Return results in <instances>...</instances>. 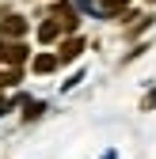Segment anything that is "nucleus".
I'll list each match as a JSON object with an SVG mask.
<instances>
[{
	"label": "nucleus",
	"mask_w": 156,
	"mask_h": 159,
	"mask_svg": "<svg viewBox=\"0 0 156 159\" xmlns=\"http://www.w3.org/2000/svg\"><path fill=\"white\" fill-rule=\"evenodd\" d=\"M27 46L23 38H0V65H23L27 61Z\"/></svg>",
	"instance_id": "f257e3e1"
},
{
	"label": "nucleus",
	"mask_w": 156,
	"mask_h": 159,
	"mask_svg": "<svg viewBox=\"0 0 156 159\" xmlns=\"http://www.w3.org/2000/svg\"><path fill=\"white\" fill-rule=\"evenodd\" d=\"M0 34H4V38H23L27 34V19L15 15V11H4V15H0Z\"/></svg>",
	"instance_id": "f03ea898"
},
{
	"label": "nucleus",
	"mask_w": 156,
	"mask_h": 159,
	"mask_svg": "<svg viewBox=\"0 0 156 159\" xmlns=\"http://www.w3.org/2000/svg\"><path fill=\"white\" fill-rule=\"evenodd\" d=\"M80 53H84V38H65V42H61V53H57V61L69 65V61H76Z\"/></svg>",
	"instance_id": "7ed1b4c3"
},
{
	"label": "nucleus",
	"mask_w": 156,
	"mask_h": 159,
	"mask_svg": "<svg viewBox=\"0 0 156 159\" xmlns=\"http://www.w3.org/2000/svg\"><path fill=\"white\" fill-rule=\"evenodd\" d=\"M57 65H61V61H57V57H53V53H38V57H34V65H31V68H34L38 76H50V72H53Z\"/></svg>",
	"instance_id": "20e7f679"
},
{
	"label": "nucleus",
	"mask_w": 156,
	"mask_h": 159,
	"mask_svg": "<svg viewBox=\"0 0 156 159\" xmlns=\"http://www.w3.org/2000/svg\"><path fill=\"white\" fill-rule=\"evenodd\" d=\"M57 34H61V23H57V19L50 15L42 27H38V38H42V42H57Z\"/></svg>",
	"instance_id": "39448f33"
},
{
	"label": "nucleus",
	"mask_w": 156,
	"mask_h": 159,
	"mask_svg": "<svg viewBox=\"0 0 156 159\" xmlns=\"http://www.w3.org/2000/svg\"><path fill=\"white\" fill-rule=\"evenodd\" d=\"M19 80H23V72H19V65H12L8 72H4V68H0V91H4V87H15V84H19Z\"/></svg>",
	"instance_id": "423d86ee"
},
{
	"label": "nucleus",
	"mask_w": 156,
	"mask_h": 159,
	"mask_svg": "<svg viewBox=\"0 0 156 159\" xmlns=\"http://www.w3.org/2000/svg\"><path fill=\"white\" fill-rule=\"evenodd\" d=\"M38 114H42V102H31V106H27V121H31V117H38Z\"/></svg>",
	"instance_id": "0eeeda50"
},
{
	"label": "nucleus",
	"mask_w": 156,
	"mask_h": 159,
	"mask_svg": "<svg viewBox=\"0 0 156 159\" xmlns=\"http://www.w3.org/2000/svg\"><path fill=\"white\" fill-rule=\"evenodd\" d=\"M152 4H156V0H152Z\"/></svg>",
	"instance_id": "6e6552de"
}]
</instances>
